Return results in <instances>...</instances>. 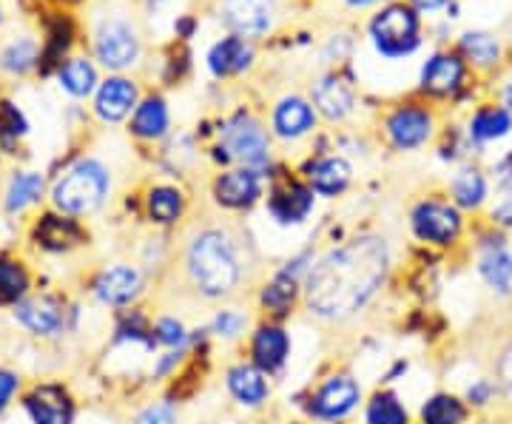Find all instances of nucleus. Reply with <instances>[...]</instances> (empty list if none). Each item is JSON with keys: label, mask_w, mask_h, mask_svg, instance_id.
I'll list each match as a JSON object with an SVG mask.
<instances>
[{"label": "nucleus", "mask_w": 512, "mask_h": 424, "mask_svg": "<svg viewBox=\"0 0 512 424\" xmlns=\"http://www.w3.org/2000/svg\"><path fill=\"white\" fill-rule=\"evenodd\" d=\"M390 248L384 237H359L333 248L305 279V308L319 319H348L359 314L387 279Z\"/></svg>", "instance_id": "f257e3e1"}, {"label": "nucleus", "mask_w": 512, "mask_h": 424, "mask_svg": "<svg viewBox=\"0 0 512 424\" xmlns=\"http://www.w3.org/2000/svg\"><path fill=\"white\" fill-rule=\"evenodd\" d=\"M256 254L251 242L225 225H205L188 234L177 251V294L200 302H234L254 282Z\"/></svg>", "instance_id": "f03ea898"}, {"label": "nucleus", "mask_w": 512, "mask_h": 424, "mask_svg": "<svg viewBox=\"0 0 512 424\" xmlns=\"http://www.w3.org/2000/svg\"><path fill=\"white\" fill-rule=\"evenodd\" d=\"M109 191V174L94 160H80L55 183L52 200L66 214H89L103 203Z\"/></svg>", "instance_id": "7ed1b4c3"}, {"label": "nucleus", "mask_w": 512, "mask_h": 424, "mask_svg": "<svg viewBox=\"0 0 512 424\" xmlns=\"http://www.w3.org/2000/svg\"><path fill=\"white\" fill-rule=\"evenodd\" d=\"M370 35L384 57L410 55L419 46V15L413 6L393 3L373 18Z\"/></svg>", "instance_id": "20e7f679"}, {"label": "nucleus", "mask_w": 512, "mask_h": 424, "mask_svg": "<svg viewBox=\"0 0 512 424\" xmlns=\"http://www.w3.org/2000/svg\"><path fill=\"white\" fill-rule=\"evenodd\" d=\"M413 234L421 242L430 245H453L461 237L464 217L458 211L456 203H444V200H424L413 211Z\"/></svg>", "instance_id": "39448f33"}, {"label": "nucleus", "mask_w": 512, "mask_h": 424, "mask_svg": "<svg viewBox=\"0 0 512 424\" xmlns=\"http://www.w3.org/2000/svg\"><path fill=\"white\" fill-rule=\"evenodd\" d=\"M359 396H362V390L356 385V379H350L348 373H336L313 390L308 413L322 422H336L359 405Z\"/></svg>", "instance_id": "423d86ee"}, {"label": "nucleus", "mask_w": 512, "mask_h": 424, "mask_svg": "<svg viewBox=\"0 0 512 424\" xmlns=\"http://www.w3.org/2000/svg\"><path fill=\"white\" fill-rule=\"evenodd\" d=\"M222 151H228L225 160H239L245 166H262L268 160V134L254 117H239L225 129Z\"/></svg>", "instance_id": "0eeeda50"}, {"label": "nucleus", "mask_w": 512, "mask_h": 424, "mask_svg": "<svg viewBox=\"0 0 512 424\" xmlns=\"http://www.w3.org/2000/svg\"><path fill=\"white\" fill-rule=\"evenodd\" d=\"M222 20L237 37L265 35L274 20V0H222Z\"/></svg>", "instance_id": "6e6552de"}, {"label": "nucleus", "mask_w": 512, "mask_h": 424, "mask_svg": "<svg viewBox=\"0 0 512 424\" xmlns=\"http://www.w3.org/2000/svg\"><path fill=\"white\" fill-rule=\"evenodd\" d=\"M97 57L103 66L109 69H126L131 66L137 55H140V43H137V35L128 29L126 23L120 20H111V23H103L100 32H97Z\"/></svg>", "instance_id": "1a4fd4ad"}, {"label": "nucleus", "mask_w": 512, "mask_h": 424, "mask_svg": "<svg viewBox=\"0 0 512 424\" xmlns=\"http://www.w3.org/2000/svg\"><path fill=\"white\" fill-rule=\"evenodd\" d=\"M387 134L396 148H419L433 134V114L421 106H402L387 117Z\"/></svg>", "instance_id": "9d476101"}, {"label": "nucleus", "mask_w": 512, "mask_h": 424, "mask_svg": "<svg viewBox=\"0 0 512 424\" xmlns=\"http://www.w3.org/2000/svg\"><path fill=\"white\" fill-rule=\"evenodd\" d=\"M464 72H467L464 57L456 55V52H439V55L430 57L421 69V89L433 97H450L461 89Z\"/></svg>", "instance_id": "9b49d317"}, {"label": "nucleus", "mask_w": 512, "mask_h": 424, "mask_svg": "<svg viewBox=\"0 0 512 424\" xmlns=\"http://www.w3.org/2000/svg\"><path fill=\"white\" fill-rule=\"evenodd\" d=\"M478 274L498 296L512 294V251L504 240L487 242L478 257Z\"/></svg>", "instance_id": "f8f14e48"}, {"label": "nucleus", "mask_w": 512, "mask_h": 424, "mask_svg": "<svg viewBox=\"0 0 512 424\" xmlns=\"http://www.w3.org/2000/svg\"><path fill=\"white\" fill-rule=\"evenodd\" d=\"M26 410L35 424H72L74 405L69 393L55 385L32 390L26 396Z\"/></svg>", "instance_id": "ddd939ff"}, {"label": "nucleus", "mask_w": 512, "mask_h": 424, "mask_svg": "<svg viewBox=\"0 0 512 424\" xmlns=\"http://www.w3.org/2000/svg\"><path fill=\"white\" fill-rule=\"evenodd\" d=\"M140 288H143V277L131 265L106 268L97 277V282H94V294H97L100 302H106V305H128L134 296L140 294Z\"/></svg>", "instance_id": "4468645a"}, {"label": "nucleus", "mask_w": 512, "mask_h": 424, "mask_svg": "<svg viewBox=\"0 0 512 424\" xmlns=\"http://www.w3.org/2000/svg\"><path fill=\"white\" fill-rule=\"evenodd\" d=\"M291 351V342H288V333L276 325H262L251 339V356H254V365L262 373H276V370L285 365Z\"/></svg>", "instance_id": "2eb2a0df"}, {"label": "nucleus", "mask_w": 512, "mask_h": 424, "mask_svg": "<svg viewBox=\"0 0 512 424\" xmlns=\"http://www.w3.org/2000/svg\"><path fill=\"white\" fill-rule=\"evenodd\" d=\"M268 208L276 220L282 225H291V222H302L313 208V188L302 183H285L274 188Z\"/></svg>", "instance_id": "dca6fc26"}, {"label": "nucleus", "mask_w": 512, "mask_h": 424, "mask_svg": "<svg viewBox=\"0 0 512 424\" xmlns=\"http://www.w3.org/2000/svg\"><path fill=\"white\" fill-rule=\"evenodd\" d=\"M214 197L225 208H248L259 197V177H256L254 171H248V168L228 171V174H222L220 180L214 183Z\"/></svg>", "instance_id": "f3484780"}, {"label": "nucleus", "mask_w": 512, "mask_h": 424, "mask_svg": "<svg viewBox=\"0 0 512 424\" xmlns=\"http://www.w3.org/2000/svg\"><path fill=\"white\" fill-rule=\"evenodd\" d=\"M134 103H137V89H134V83L126 80V77H109V80L100 86V92H97L94 109H97V114H100L103 120L117 123V120H123L128 111L134 109Z\"/></svg>", "instance_id": "a211bd4d"}, {"label": "nucleus", "mask_w": 512, "mask_h": 424, "mask_svg": "<svg viewBox=\"0 0 512 424\" xmlns=\"http://www.w3.org/2000/svg\"><path fill=\"white\" fill-rule=\"evenodd\" d=\"M37 245H43L46 251H69L74 245L83 242V228L69 217H57V214H46L43 220L35 225Z\"/></svg>", "instance_id": "6ab92c4d"}, {"label": "nucleus", "mask_w": 512, "mask_h": 424, "mask_svg": "<svg viewBox=\"0 0 512 424\" xmlns=\"http://www.w3.org/2000/svg\"><path fill=\"white\" fill-rule=\"evenodd\" d=\"M313 109L302 97H285L274 111V129L285 140H296L313 129Z\"/></svg>", "instance_id": "aec40b11"}, {"label": "nucleus", "mask_w": 512, "mask_h": 424, "mask_svg": "<svg viewBox=\"0 0 512 424\" xmlns=\"http://www.w3.org/2000/svg\"><path fill=\"white\" fill-rule=\"evenodd\" d=\"M313 103L319 106V111L330 117V120H339L345 117L353 106V89L339 77V74H328L316 83L313 89Z\"/></svg>", "instance_id": "412c9836"}, {"label": "nucleus", "mask_w": 512, "mask_h": 424, "mask_svg": "<svg viewBox=\"0 0 512 424\" xmlns=\"http://www.w3.org/2000/svg\"><path fill=\"white\" fill-rule=\"evenodd\" d=\"M251 46L242 40V37H225L220 40L214 49H211V55H208V66H211V72L217 74V77H228V74H239L242 69H248L251 66Z\"/></svg>", "instance_id": "4be33fe9"}, {"label": "nucleus", "mask_w": 512, "mask_h": 424, "mask_svg": "<svg viewBox=\"0 0 512 424\" xmlns=\"http://www.w3.org/2000/svg\"><path fill=\"white\" fill-rule=\"evenodd\" d=\"M228 390H231V396L237 399L239 405L245 407L262 405L265 396H268L265 376L256 365H237V368L228 370Z\"/></svg>", "instance_id": "5701e85b"}, {"label": "nucleus", "mask_w": 512, "mask_h": 424, "mask_svg": "<svg viewBox=\"0 0 512 424\" xmlns=\"http://www.w3.org/2000/svg\"><path fill=\"white\" fill-rule=\"evenodd\" d=\"M23 328H29L37 336H52L60 328V308H57L52 299H29V302H20L18 311H15Z\"/></svg>", "instance_id": "b1692460"}, {"label": "nucleus", "mask_w": 512, "mask_h": 424, "mask_svg": "<svg viewBox=\"0 0 512 424\" xmlns=\"http://www.w3.org/2000/svg\"><path fill=\"white\" fill-rule=\"evenodd\" d=\"M308 180H311L313 191L333 197V194H342L350 183V166L342 157H325V160H316L308 168Z\"/></svg>", "instance_id": "393cba45"}, {"label": "nucleus", "mask_w": 512, "mask_h": 424, "mask_svg": "<svg viewBox=\"0 0 512 424\" xmlns=\"http://www.w3.org/2000/svg\"><path fill=\"white\" fill-rule=\"evenodd\" d=\"M512 131V111L504 106H481L470 120V137L476 143H493Z\"/></svg>", "instance_id": "a878e982"}, {"label": "nucleus", "mask_w": 512, "mask_h": 424, "mask_svg": "<svg viewBox=\"0 0 512 424\" xmlns=\"http://www.w3.org/2000/svg\"><path fill=\"white\" fill-rule=\"evenodd\" d=\"M450 191H453V203L458 208H467V211H476L487 200V177L478 171V168H461L453 183H450Z\"/></svg>", "instance_id": "bb28decb"}, {"label": "nucleus", "mask_w": 512, "mask_h": 424, "mask_svg": "<svg viewBox=\"0 0 512 424\" xmlns=\"http://www.w3.org/2000/svg\"><path fill=\"white\" fill-rule=\"evenodd\" d=\"M467 402L453 393H436L421 407V424H464Z\"/></svg>", "instance_id": "cd10ccee"}, {"label": "nucleus", "mask_w": 512, "mask_h": 424, "mask_svg": "<svg viewBox=\"0 0 512 424\" xmlns=\"http://www.w3.org/2000/svg\"><path fill=\"white\" fill-rule=\"evenodd\" d=\"M165 129H168V109L160 97H148L143 100L134 117H131V131L137 137H146V140H154V137H163Z\"/></svg>", "instance_id": "c85d7f7f"}, {"label": "nucleus", "mask_w": 512, "mask_h": 424, "mask_svg": "<svg viewBox=\"0 0 512 424\" xmlns=\"http://www.w3.org/2000/svg\"><path fill=\"white\" fill-rule=\"evenodd\" d=\"M185 200L183 194L177 188H168V185H160V188H151L148 191V217L160 225H171L183 217Z\"/></svg>", "instance_id": "c756f323"}, {"label": "nucleus", "mask_w": 512, "mask_h": 424, "mask_svg": "<svg viewBox=\"0 0 512 424\" xmlns=\"http://www.w3.org/2000/svg\"><path fill=\"white\" fill-rule=\"evenodd\" d=\"M461 55L473 60L481 69H490L501 60V43L490 32H467L461 37Z\"/></svg>", "instance_id": "7c9ffc66"}, {"label": "nucleus", "mask_w": 512, "mask_h": 424, "mask_svg": "<svg viewBox=\"0 0 512 424\" xmlns=\"http://www.w3.org/2000/svg\"><path fill=\"white\" fill-rule=\"evenodd\" d=\"M367 424H410V416L396 393L382 390L367 405Z\"/></svg>", "instance_id": "2f4dec72"}, {"label": "nucleus", "mask_w": 512, "mask_h": 424, "mask_svg": "<svg viewBox=\"0 0 512 424\" xmlns=\"http://www.w3.org/2000/svg\"><path fill=\"white\" fill-rule=\"evenodd\" d=\"M40 194H43V177L40 174H32V171L15 174L9 183V191H6V208L20 211L29 203H35Z\"/></svg>", "instance_id": "473e14b6"}, {"label": "nucleus", "mask_w": 512, "mask_h": 424, "mask_svg": "<svg viewBox=\"0 0 512 424\" xmlns=\"http://www.w3.org/2000/svg\"><path fill=\"white\" fill-rule=\"evenodd\" d=\"M490 368H493V382L495 388H498V396L512 407V331L495 348Z\"/></svg>", "instance_id": "72a5a7b5"}, {"label": "nucleus", "mask_w": 512, "mask_h": 424, "mask_svg": "<svg viewBox=\"0 0 512 424\" xmlns=\"http://www.w3.org/2000/svg\"><path fill=\"white\" fill-rule=\"evenodd\" d=\"M29 288L26 268L15 259H0V305H12Z\"/></svg>", "instance_id": "f704fd0d"}, {"label": "nucleus", "mask_w": 512, "mask_h": 424, "mask_svg": "<svg viewBox=\"0 0 512 424\" xmlns=\"http://www.w3.org/2000/svg\"><path fill=\"white\" fill-rule=\"evenodd\" d=\"M60 83L74 97H86L94 89V83H97L94 66L89 60H69L66 66H60Z\"/></svg>", "instance_id": "c9c22d12"}, {"label": "nucleus", "mask_w": 512, "mask_h": 424, "mask_svg": "<svg viewBox=\"0 0 512 424\" xmlns=\"http://www.w3.org/2000/svg\"><path fill=\"white\" fill-rule=\"evenodd\" d=\"M296 302V279L291 274H282L274 279L271 285H265V294H262V305L271 311V314L282 316L291 311V305Z\"/></svg>", "instance_id": "e433bc0d"}, {"label": "nucleus", "mask_w": 512, "mask_h": 424, "mask_svg": "<svg viewBox=\"0 0 512 424\" xmlns=\"http://www.w3.org/2000/svg\"><path fill=\"white\" fill-rule=\"evenodd\" d=\"M69 43H72V26H69V20L55 18L52 20V26H49V46H46V52H43V63H46L43 69L55 66L57 60L66 55Z\"/></svg>", "instance_id": "4c0bfd02"}, {"label": "nucleus", "mask_w": 512, "mask_h": 424, "mask_svg": "<svg viewBox=\"0 0 512 424\" xmlns=\"http://www.w3.org/2000/svg\"><path fill=\"white\" fill-rule=\"evenodd\" d=\"M35 60L37 46L32 40H18V43H12V46L0 55V63H3L9 72H26Z\"/></svg>", "instance_id": "58836bf2"}, {"label": "nucleus", "mask_w": 512, "mask_h": 424, "mask_svg": "<svg viewBox=\"0 0 512 424\" xmlns=\"http://www.w3.org/2000/svg\"><path fill=\"white\" fill-rule=\"evenodd\" d=\"M20 134H26V120L12 103H0V137L9 143V140H18Z\"/></svg>", "instance_id": "ea45409f"}, {"label": "nucleus", "mask_w": 512, "mask_h": 424, "mask_svg": "<svg viewBox=\"0 0 512 424\" xmlns=\"http://www.w3.org/2000/svg\"><path fill=\"white\" fill-rule=\"evenodd\" d=\"M495 396H498V388H495L493 376H481V379H476V382L467 388L464 402L473 407H487L490 402H495Z\"/></svg>", "instance_id": "a19ab883"}, {"label": "nucleus", "mask_w": 512, "mask_h": 424, "mask_svg": "<svg viewBox=\"0 0 512 424\" xmlns=\"http://www.w3.org/2000/svg\"><path fill=\"white\" fill-rule=\"evenodd\" d=\"M185 333L183 325L177 322V319H160L157 325H154V342L157 345H168V348H174V345H183Z\"/></svg>", "instance_id": "79ce46f5"}, {"label": "nucleus", "mask_w": 512, "mask_h": 424, "mask_svg": "<svg viewBox=\"0 0 512 424\" xmlns=\"http://www.w3.org/2000/svg\"><path fill=\"white\" fill-rule=\"evenodd\" d=\"M137 424H177V410H174V405H168V402L151 405L137 416Z\"/></svg>", "instance_id": "37998d69"}, {"label": "nucleus", "mask_w": 512, "mask_h": 424, "mask_svg": "<svg viewBox=\"0 0 512 424\" xmlns=\"http://www.w3.org/2000/svg\"><path fill=\"white\" fill-rule=\"evenodd\" d=\"M242 314H237V311H220L217 314V319H214V333H220V336H237L239 331H242Z\"/></svg>", "instance_id": "c03bdc74"}, {"label": "nucleus", "mask_w": 512, "mask_h": 424, "mask_svg": "<svg viewBox=\"0 0 512 424\" xmlns=\"http://www.w3.org/2000/svg\"><path fill=\"white\" fill-rule=\"evenodd\" d=\"M15 390H18V376L9 373V370H0V410L9 405Z\"/></svg>", "instance_id": "a18cd8bd"}, {"label": "nucleus", "mask_w": 512, "mask_h": 424, "mask_svg": "<svg viewBox=\"0 0 512 424\" xmlns=\"http://www.w3.org/2000/svg\"><path fill=\"white\" fill-rule=\"evenodd\" d=\"M498 188L507 194V200H512V157L504 160L501 168H498Z\"/></svg>", "instance_id": "49530a36"}, {"label": "nucleus", "mask_w": 512, "mask_h": 424, "mask_svg": "<svg viewBox=\"0 0 512 424\" xmlns=\"http://www.w3.org/2000/svg\"><path fill=\"white\" fill-rule=\"evenodd\" d=\"M493 222L501 225V228H512V200H507V203H501L495 208Z\"/></svg>", "instance_id": "de8ad7c7"}, {"label": "nucleus", "mask_w": 512, "mask_h": 424, "mask_svg": "<svg viewBox=\"0 0 512 424\" xmlns=\"http://www.w3.org/2000/svg\"><path fill=\"white\" fill-rule=\"evenodd\" d=\"M410 3H413L416 9H427V12H430V9H439L441 3H447V0H410Z\"/></svg>", "instance_id": "09e8293b"}, {"label": "nucleus", "mask_w": 512, "mask_h": 424, "mask_svg": "<svg viewBox=\"0 0 512 424\" xmlns=\"http://www.w3.org/2000/svg\"><path fill=\"white\" fill-rule=\"evenodd\" d=\"M504 109L512 111V83L504 89Z\"/></svg>", "instance_id": "8fccbe9b"}, {"label": "nucleus", "mask_w": 512, "mask_h": 424, "mask_svg": "<svg viewBox=\"0 0 512 424\" xmlns=\"http://www.w3.org/2000/svg\"><path fill=\"white\" fill-rule=\"evenodd\" d=\"M353 6H367V3H373V0H350Z\"/></svg>", "instance_id": "3c124183"}]
</instances>
